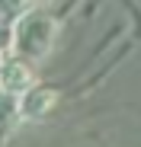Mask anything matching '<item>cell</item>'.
Returning <instances> with one entry per match:
<instances>
[{
  "mask_svg": "<svg viewBox=\"0 0 141 147\" xmlns=\"http://www.w3.org/2000/svg\"><path fill=\"white\" fill-rule=\"evenodd\" d=\"M58 102V93L52 86H32L29 93H22L19 96V118H26V121H42L45 115H48Z\"/></svg>",
  "mask_w": 141,
  "mask_h": 147,
  "instance_id": "3",
  "label": "cell"
},
{
  "mask_svg": "<svg viewBox=\"0 0 141 147\" xmlns=\"http://www.w3.org/2000/svg\"><path fill=\"white\" fill-rule=\"evenodd\" d=\"M35 0H0V19L3 22H19L26 13H32Z\"/></svg>",
  "mask_w": 141,
  "mask_h": 147,
  "instance_id": "4",
  "label": "cell"
},
{
  "mask_svg": "<svg viewBox=\"0 0 141 147\" xmlns=\"http://www.w3.org/2000/svg\"><path fill=\"white\" fill-rule=\"evenodd\" d=\"M32 86H35V77H32L29 61H22V58H7V61H0V93L19 99V96L29 93Z\"/></svg>",
  "mask_w": 141,
  "mask_h": 147,
  "instance_id": "2",
  "label": "cell"
},
{
  "mask_svg": "<svg viewBox=\"0 0 141 147\" xmlns=\"http://www.w3.org/2000/svg\"><path fill=\"white\" fill-rule=\"evenodd\" d=\"M58 38V19L52 13L32 10L19 22H13V51L22 61H42L55 48Z\"/></svg>",
  "mask_w": 141,
  "mask_h": 147,
  "instance_id": "1",
  "label": "cell"
}]
</instances>
